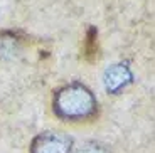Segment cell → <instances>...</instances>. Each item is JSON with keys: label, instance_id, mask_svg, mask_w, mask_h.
Listing matches in <instances>:
<instances>
[{"label": "cell", "instance_id": "7a4b0ae2", "mask_svg": "<svg viewBox=\"0 0 155 153\" xmlns=\"http://www.w3.org/2000/svg\"><path fill=\"white\" fill-rule=\"evenodd\" d=\"M32 153H71V138L62 133H44L32 143Z\"/></svg>", "mask_w": 155, "mask_h": 153}, {"label": "cell", "instance_id": "6da1fadb", "mask_svg": "<svg viewBox=\"0 0 155 153\" xmlns=\"http://www.w3.org/2000/svg\"><path fill=\"white\" fill-rule=\"evenodd\" d=\"M54 111L64 119H84L96 111V99L88 88L81 84H71L56 94Z\"/></svg>", "mask_w": 155, "mask_h": 153}, {"label": "cell", "instance_id": "277c9868", "mask_svg": "<svg viewBox=\"0 0 155 153\" xmlns=\"http://www.w3.org/2000/svg\"><path fill=\"white\" fill-rule=\"evenodd\" d=\"M17 52L15 37H2L0 35V56H14Z\"/></svg>", "mask_w": 155, "mask_h": 153}, {"label": "cell", "instance_id": "5b68a950", "mask_svg": "<svg viewBox=\"0 0 155 153\" xmlns=\"http://www.w3.org/2000/svg\"><path fill=\"white\" fill-rule=\"evenodd\" d=\"M79 153H106V150L101 148V146H96V145H89L86 148H83Z\"/></svg>", "mask_w": 155, "mask_h": 153}, {"label": "cell", "instance_id": "3957f363", "mask_svg": "<svg viewBox=\"0 0 155 153\" xmlns=\"http://www.w3.org/2000/svg\"><path fill=\"white\" fill-rule=\"evenodd\" d=\"M132 81V73L125 64H113L105 73V86L108 91L116 93Z\"/></svg>", "mask_w": 155, "mask_h": 153}]
</instances>
